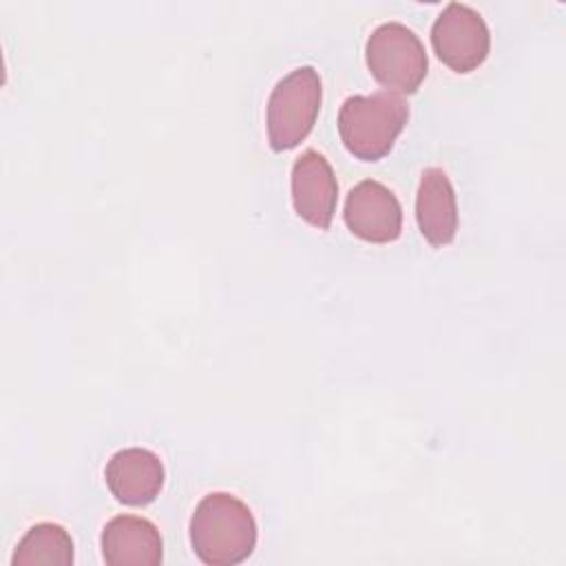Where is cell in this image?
I'll list each match as a JSON object with an SVG mask.
<instances>
[{
    "instance_id": "1",
    "label": "cell",
    "mask_w": 566,
    "mask_h": 566,
    "mask_svg": "<svg viewBox=\"0 0 566 566\" xmlns=\"http://www.w3.org/2000/svg\"><path fill=\"white\" fill-rule=\"evenodd\" d=\"M190 546L208 566L245 562L256 546V520L232 493L214 491L201 497L190 517Z\"/></svg>"
},
{
    "instance_id": "2",
    "label": "cell",
    "mask_w": 566,
    "mask_h": 566,
    "mask_svg": "<svg viewBox=\"0 0 566 566\" xmlns=\"http://www.w3.org/2000/svg\"><path fill=\"white\" fill-rule=\"evenodd\" d=\"M409 119L402 95L376 91L349 95L338 111V135L345 148L363 161H378L391 148Z\"/></svg>"
},
{
    "instance_id": "3",
    "label": "cell",
    "mask_w": 566,
    "mask_h": 566,
    "mask_svg": "<svg viewBox=\"0 0 566 566\" xmlns=\"http://www.w3.org/2000/svg\"><path fill=\"white\" fill-rule=\"evenodd\" d=\"M321 99L323 84L314 66H298L274 84L265 108L268 142L274 153L296 148L312 133Z\"/></svg>"
},
{
    "instance_id": "4",
    "label": "cell",
    "mask_w": 566,
    "mask_h": 566,
    "mask_svg": "<svg viewBox=\"0 0 566 566\" xmlns=\"http://www.w3.org/2000/svg\"><path fill=\"white\" fill-rule=\"evenodd\" d=\"M365 60L374 80L396 95L416 93L429 69L422 40L398 20L382 22L369 33Z\"/></svg>"
},
{
    "instance_id": "5",
    "label": "cell",
    "mask_w": 566,
    "mask_h": 566,
    "mask_svg": "<svg viewBox=\"0 0 566 566\" xmlns=\"http://www.w3.org/2000/svg\"><path fill=\"white\" fill-rule=\"evenodd\" d=\"M431 44L442 64L455 73H469L486 60L491 33L473 7L453 0L433 20Z\"/></svg>"
},
{
    "instance_id": "6",
    "label": "cell",
    "mask_w": 566,
    "mask_h": 566,
    "mask_svg": "<svg viewBox=\"0 0 566 566\" xmlns=\"http://www.w3.org/2000/svg\"><path fill=\"white\" fill-rule=\"evenodd\" d=\"M343 219L352 234L369 243H389L402 232V206L376 179H363L347 192Z\"/></svg>"
},
{
    "instance_id": "7",
    "label": "cell",
    "mask_w": 566,
    "mask_h": 566,
    "mask_svg": "<svg viewBox=\"0 0 566 566\" xmlns=\"http://www.w3.org/2000/svg\"><path fill=\"white\" fill-rule=\"evenodd\" d=\"M338 203L336 175L323 153L307 148L292 166V206L301 219L327 230Z\"/></svg>"
},
{
    "instance_id": "8",
    "label": "cell",
    "mask_w": 566,
    "mask_h": 566,
    "mask_svg": "<svg viewBox=\"0 0 566 566\" xmlns=\"http://www.w3.org/2000/svg\"><path fill=\"white\" fill-rule=\"evenodd\" d=\"M104 478L117 502L126 506H146L157 500L166 480V469L155 451L126 447L111 455Z\"/></svg>"
},
{
    "instance_id": "9",
    "label": "cell",
    "mask_w": 566,
    "mask_h": 566,
    "mask_svg": "<svg viewBox=\"0 0 566 566\" xmlns=\"http://www.w3.org/2000/svg\"><path fill=\"white\" fill-rule=\"evenodd\" d=\"M99 542L108 566H157L164 559V539L146 517H111L102 528Z\"/></svg>"
},
{
    "instance_id": "10",
    "label": "cell",
    "mask_w": 566,
    "mask_h": 566,
    "mask_svg": "<svg viewBox=\"0 0 566 566\" xmlns=\"http://www.w3.org/2000/svg\"><path fill=\"white\" fill-rule=\"evenodd\" d=\"M416 221L422 237L436 248L451 243L455 237V190L449 175L438 166H429L420 175V184L416 190Z\"/></svg>"
},
{
    "instance_id": "11",
    "label": "cell",
    "mask_w": 566,
    "mask_h": 566,
    "mask_svg": "<svg viewBox=\"0 0 566 566\" xmlns=\"http://www.w3.org/2000/svg\"><path fill=\"white\" fill-rule=\"evenodd\" d=\"M73 539L62 524L38 522L18 542L11 566H71Z\"/></svg>"
}]
</instances>
